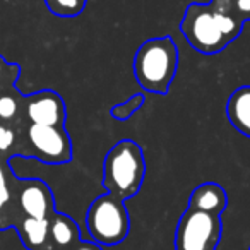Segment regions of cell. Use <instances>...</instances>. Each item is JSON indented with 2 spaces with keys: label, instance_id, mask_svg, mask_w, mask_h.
<instances>
[{
  "label": "cell",
  "instance_id": "cell-19",
  "mask_svg": "<svg viewBox=\"0 0 250 250\" xmlns=\"http://www.w3.org/2000/svg\"><path fill=\"white\" fill-rule=\"evenodd\" d=\"M21 76V67L18 63H11L0 55V91L14 87Z\"/></svg>",
  "mask_w": 250,
  "mask_h": 250
},
{
  "label": "cell",
  "instance_id": "cell-11",
  "mask_svg": "<svg viewBox=\"0 0 250 250\" xmlns=\"http://www.w3.org/2000/svg\"><path fill=\"white\" fill-rule=\"evenodd\" d=\"M83 240L77 223L69 214L55 211L50 218V243L52 250H70Z\"/></svg>",
  "mask_w": 250,
  "mask_h": 250
},
{
  "label": "cell",
  "instance_id": "cell-4",
  "mask_svg": "<svg viewBox=\"0 0 250 250\" xmlns=\"http://www.w3.org/2000/svg\"><path fill=\"white\" fill-rule=\"evenodd\" d=\"M180 33L199 53L214 55L229 45L209 4H190L180 21Z\"/></svg>",
  "mask_w": 250,
  "mask_h": 250
},
{
  "label": "cell",
  "instance_id": "cell-16",
  "mask_svg": "<svg viewBox=\"0 0 250 250\" xmlns=\"http://www.w3.org/2000/svg\"><path fill=\"white\" fill-rule=\"evenodd\" d=\"M26 94H22L18 87L0 91V122L2 124H28L24 117Z\"/></svg>",
  "mask_w": 250,
  "mask_h": 250
},
{
  "label": "cell",
  "instance_id": "cell-12",
  "mask_svg": "<svg viewBox=\"0 0 250 250\" xmlns=\"http://www.w3.org/2000/svg\"><path fill=\"white\" fill-rule=\"evenodd\" d=\"M226 117L233 129L250 139V86H240L229 94Z\"/></svg>",
  "mask_w": 250,
  "mask_h": 250
},
{
  "label": "cell",
  "instance_id": "cell-20",
  "mask_svg": "<svg viewBox=\"0 0 250 250\" xmlns=\"http://www.w3.org/2000/svg\"><path fill=\"white\" fill-rule=\"evenodd\" d=\"M235 9L243 21H250V0H233Z\"/></svg>",
  "mask_w": 250,
  "mask_h": 250
},
{
  "label": "cell",
  "instance_id": "cell-9",
  "mask_svg": "<svg viewBox=\"0 0 250 250\" xmlns=\"http://www.w3.org/2000/svg\"><path fill=\"white\" fill-rule=\"evenodd\" d=\"M18 180L9 161L0 158V231L14 228L22 219L18 206Z\"/></svg>",
  "mask_w": 250,
  "mask_h": 250
},
{
  "label": "cell",
  "instance_id": "cell-5",
  "mask_svg": "<svg viewBox=\"0 0 250 250\" xmlns=\"http://www.w3.org/2000/svg\"><path fill=\"white\" fill-rule=\"evenodd\" d=\"M221 235V214L187 208L175 229V250H216Z\"/></svg>",
  "mask_w": 250,
  "mask_h": 250
},
{
  "label": "cell",
  "instance_id": "cell-1",
  "mask_svg": "<svg viewBox=\"0 0 250 250\" xmlns=\"http://www.w3.org/2000/svg\"><path fill=\"white\" fill-rule=\"evenodd\" d=\"M178 70V48L171 36L149 38L134 55V76L144 91L167 94Z\"/></svg>",
  "mask_w": 250,
  "mask_h": 250
},
{
  "label": "cell",
  "instance_id": "cell-6",
  "mask_svg": "<svg viewBox=\"0 0 250 250\" xmlns=\"http://www.w3.org/2000/svg\"><path fill=\"white\" fill-rule=\"evenodd\" d=\"M29 158L46 165H65L72 160V141L65 125H36L26 127Z\"/></svg>",
  "mask_w": 250,
  "mask_h": 250
},
{
  "label": "cell",
  "instance_id": "cell-21",
  "mask_svg": "<svg viewBox=\"0 0 250 250\" xmlns=\"http://www.w3.org/2000/svg\"><path fill=\"white\" fill-rule=\"evenodd\" d=\"M70 250H103L101 249V245L100 243H96V242H93V240H81L77 245H74Z\"/></svg>",
  "mask_w": 250,
  "mask_h": 250
},
{
  "label": "cell",
  "instance_id": "cell-18",
  "mask_svg": "<svg viewBox=\"0 0 250 250\" xmlns=\"http://www.w3.org/2000/svg\"><path fill=\"white\" fill-rule=\"evenodd\" d=\"M144 103H146V94L136 93L129 100H125L122 103H117L115 106H111L110 115L115 120H129L130 117H134L144 106Z\"/></svg>",
  "mask_w": 250,
  "mask_h": 250
},
{
  "label": "cell",
  "instance_id": "cell-17",
  "mask_svg": "<svg viewBox=\"0 0 250 250\" xmlns=\"http://www.w3.org/2000/svg\"><path fill=\"white\" fill-rule=\"evenodd\" d=\"M87 0H45V5L57 18H77L86 9Z\"/></svg>",
  "mask_w": 250,
  "mask_h": 250
},
{
  "label": "cell",
  "instance_id": "cell-3",
  "mask_svg": "<svg viewBox=\"0 0 250 250\" xmlns=\"http://www.w3.org/2000/svg\"><path fill=\"white\" fill-rule=\"evenodd\" d=\"M86 228L91 240L101 247H113L130 233V214L125 201L111 194L98 195L86 212Z\"/></svg>",
  "mask_w": 250,
  "mask_h": 250
},
{
  "label": "cell",
  "instance_id": "cell-13",
  "mask_svg": "<svg viewBox=\"0 0 250 250\" xmlns=\"http://www.w3.org/2000/svg\"><path fill=\"white\" fill-rule=\"evenodd\" d=\"M22 245L28 250H52L50 243V219L22 218L14 226Z\"/></svg>",
  "mask_w": 250,
  "mask_h": 250
},
{
  "label": "cell",
  "instance_id": "cell-22",
  "mask_svg": "<svg viewBox=\"0 0 250 250\" xmlns=\"http://www.w3.org/2000/svg\"><path fill=\"white\" fill-rule=\"evenodd\" d=\"M247 250H250V245H249V249H247Z\"/></svg>",
  "mask_w": 250,
  "mask_h": 250
},
{
  "label": "cell",
  "instance_id": "cell-14",
  "mask_svg": "<svg viewBox=\"0 0 250 250\" xmlns=\"http://www.w3.org/2000/svg\"><path fill=\"white\" fill-rule=\"evenodd\" d=\"M29 124H2L0 122V158L11 161L16 156L29 158L26 127Z\"/></svg>",
  "mask_w": 250,
  "mask_h": 250
},
{
  "label": "cell",
  "instance_id": "cell-15",
  "mask_svg": "<svg viewBox=\"0 0 250 250\" xmlns=\"http://www.w3.org/2000/svg\"><path fill=\"white\" fill-rule=\"evenodd\" d=\"M209 5H211L212 12H214L216 19H218L219 28L225 33L228 42L231 43L233 40L238 38L243 31L245 21L238 16L233 0H211Z\"/></svg>",
  "mask_w": 250,
  "mask_h": 250
},
{
  "label": "cell",
  "instance_id": "cell-10",
  "mask_svg": "<svg viewBox=\"0 0 250 250\" xmlns=\"http://www.w3.org/2000/svg\"><path fill=\"white\" fill-rule=\"evenodd\" d=\"M226 206H228V194L225 188L216 182H206L192 190L187 208L212 214H223Z\"/></svg>",
  "mask_w": 250,
  "mask_h": 250
},
{
  "label": "cell",
  "instance_id": "cell-8",
  "mask_svg": "<svg viewBox=\"0 0 250 250\" xmlns=\"http://www.w3.org/2000/svg\"><path fill=\"white\" fill-rule=\"evenodd\" d=\"M24 117L28 124L65 125V101L53 89H42L33 94H26Z\"/></svg>",
  "mask_w": 250,
  "mask_h": 250
},
{
  "label": "cell",
  "instance_id": "cell-2",
  "mask_svg": "<svg viewBox=\"0 0 250 250\" xmlns=\"http://www.w3.org/2000/svg\"><path fill=\"white\" fill-rule=\"evenodd\" d=\"M146 177L143 147L132 139H122L106 153L103 163V187L108 194L127 201L139 194Z\"/></svg>",
  "mask_w": 250,
  "mask_h": 250
},
{
  "label": "cell",
  "instance_id": "cell-7",
  "mask_svg": "<svg viewBox=\"0 0 250 250\" xmlns=\"http://www.w3.org/2000/svg\"><path fill=\"white\" fill-rule=\"evenodd\" d=\"M18 206L22 218L50 219L57 211L52 188L40 178H19Z\"/></svg>",
  "mask_w": 250,
  "mask_h": 250
}]
</instances>
